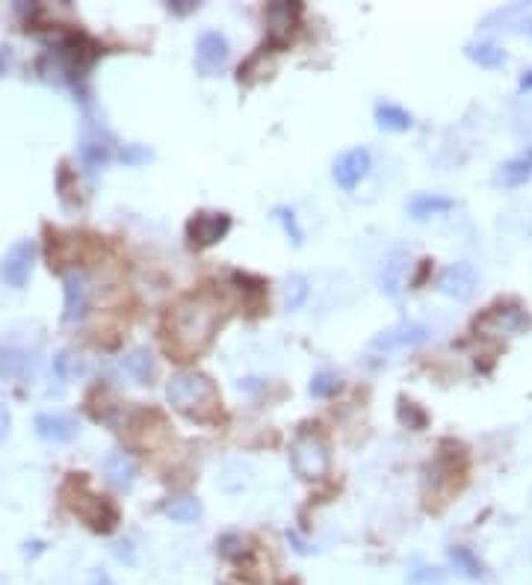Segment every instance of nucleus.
Listing matches in <instances>:
<instances>
[{
    "mask_svg": "<svg viewBox=\"0 0 532 585\" xmlns=\"http://www.w3.org/2000/svg\"><path fill=\"white\" fill-rule=\"evenodd\" d=\"M456 210V198L438 196V193H421L409 201V213L414 219H429V216H444V213Z\"/></svg>",
    "mask_w": 532,
    "mask_h": 585,
    "instance_id": "obj_19",
    "label": "nucleus"
},
{
    "mask_svg": "<svg viewBox=\"0 0 532 585\" xmlns=\"http://www.w3.org/2000/svg\"><path fill=\"white\" fill-rule=\"evenodd\" d=\"M228 56H231V48H228V39L222 36L217 30H208L198 36V44H196V65L198 72L205 77H213L219 74L225 65H228Z\"/></svg>",
    "mask_w": 532,
    "mask_h": 585,
    "instance_id": "obj_10",
    "label": "nucleus"
},
{
    "mask_svg": "<svg viewBox=\"0 0 532 585\" xmlns=\"http://www.w3.org/2000/svg\"><path fill=\"white\" fill-rule=\"evenodd\" d=\"M426 340H429L426 325H421V322H400V325H393V329L379 331L376 337H372L370 349H372V352H405V349L423 346Z\"/></svg>",
    "mask_w": 532,
    "mask_h": 585,
    "instance_id": "obj_7",
    "label": "nucleus"
},
{
    "mask_svg": "<svg viewBox=\"0 0 532 585\" xmlns=\"http://www.w3.org/2000/svg\"><path fill=\"white\" fill-rule=\"evenodd\" d=\"M532 177V151L520 154L515 160H508L500 166V184L503 187H524Z\"/></svg>",
    "mask_w": 532,
    "mask_h": 585,
    "instance_id": "obj_24",
    "label": "nucleus"
},
{
    "mask_svg": "<svg viewBox=\"0 0 532 585\" xmlns=\"http://www.w3.org/2000/svg\"><path fill=\"white\" fill-rule=\"evenodd\" d=\"M219 320H222V305L210 292H196V296L180 299L166 317L169 349L180 358L198 355L213 340Z\"/></svg>",
    "mask_w": 532,
    "mask_h": 585,
    "instance_id": "obj_1",
    "label": "nucleus"
},
{
    "mask_svg": "<svg viewBox=\"0 0 532 585\" xmlns=\"http://www.w3.org/2000/svg\"><path fill=\"white\" fill-rule=\"evenodd\" d=\"M112 553H116L119 561H128V565H133V561H137V559H133V550H131L128 542H119L116 547H112Z\"/></svg>",
    "mask_w": 532,
    "mask_h": 585,
    "instance_id": "obj_35",
    "label": "nucleus"
},
{
    "mask_svg": "<svg viewBox=\"0 0 532 585\" xmlns=\"http://www.w3.org/2000/svg\"><path fill=\"white\" fill-rule=\"evenodd\" d=\"M69 488H74V497L69 500V509L81 517V521L95 532H110L119 523V509L107 497H98L95 491H89L83 479H69Z\"/></svg>",
    "mask_w": 532,
    "mask_h": 585,
    "instance_id": "obj_3",
    "label": "nucleus"
},
{
    "mask_svg": "<svg viewBox=\"0 0 532 585\" xmlns=\"http://www.w3.org/2000/svg\"><path fill=\"white\" fill-rule=\"evenodd\" d=\"M376 125L391 133H405L414 128V116L393 101H382V104H376Z\"/></svg>",
    "mask_w": 532,
    "mask_h": 585,
    "instance_id": "obj_18",
    "label": "nucleus"
},
{
    "mask_svg": "<svg viewBox=\"0 0 532 585\" xmlns=\"http://www.w3.org/2000/svg\"><path fill=\"white\" fill-rule=\"evenodd\" d=\"M63 296H65V305H63V320L65 322H81L89 311V281L83 273H65L63 278Z\"/></svg>",
    "mask_w": 532,
    "mask_h": 585,
    "instance_id": "obj_12",
    "label": "nucleus"
},
{
    "mask_svg": "<svg viewBox=\"0 0 532 585\" xmlns=\"http://www.w3.org/2000/svg\"><path fill=\"white\" fill-rule=\"evenodd\" d=\"M231 231V216L228 213H196L187 225V240L196 249H208L225 240V234Z\"/></svg>",
    "mask_w": 532,
    "mask_h": 585,
    "instance_id": "obj_9",
    "label": "nucleus"
},
{
    "mask_svg": "<svg viewBox=\"0 0 532 585\" xmlns=\"http://www.w3.org/2000/svg\"><path fill=\"white\" fill-rule=\"evenodd\" d=\"M169 9H172L175 15H187V13H196L198 4H196V0H172Z\"/></svg>",
    "mask_w": 532,
    "mask_h": 585,
    "instance_id": "obj_34",
    "label": "nucleus"
},
{
    "mask_svg": "<svg viewBox=\"0 0 532 585\" xmlns=\"http://www.w3.org/2000/svg\"><path fill=\"white\" fill-rule=\"evenodd\" d=\"M527 89H532V72H529V77L520 81V92H527Z\"/></svg>",
    "mask_w": 532,
    "mask_h": 585,
    "instance_id": "obj_38",
    "label": "nucleus"
},
{
    "mask_svg": "<svg viewBox=\"0 0 532 585\" xmlns=\"http://www.w3.org/2000/svg\"><path fill=\"white\" fill-rule=\"evenodd\" d=\"M450 565L456 568L461 577H468V580H482L485 577V565L479 561V556L473 553L470 547H452L450 550Z\"/></svg>",
    "mask_w": 532,
    "mask_h": 585,
    "instance_id": "obj_23",
    "label": "nucleus"
},
{
    "mask_svg": "<svg viewBox=\"0 0 532 585\" xmlns=\"http://www.w3.org/2000/svg\"><path fill=\"white\" fill-rule=\"evenodd\" d=\"M30 352L21 349L15 343H0V379L4 381H18V379H27L30 373Z\"/></svg>",
    "mask_w": 532,
    "mask_h": 585,
    "instance_id": "obj_16",
    "label": "nucleus"
},
{
    "mask_svg": "<svg viewBox=\"0 0 532 585\" xmlns=\"http://www.w3.org/2000/svg\"><path fill=\"white\" fill-rule=\"evenodd\" d=\"M370 166H372V157H370L367 149H349V151H343V154L334 160L332 175H334L337 187L355 189V187L370 175Z\"/></svg>",
    "mask_w": 532,
    "mask_h": 585,
    "instance_id": "obj_11",
    "label": "nucleus"
},
{
    "mask_svg": "<svg viewBox=\"0 0 532 585\" xmlns=\"http://www.w3.org/2000/svg\"><path fill=\"white\" fill-rule=\"evenodd\" d=\"M276 219L281 222V228H285V234L293 240V245L305 243V231H302V225L296 219V213H293L290 207H276Z\"/></svg>",
    "mask_w": 532,
    "mask_h": 585,
    "instance_id": "obj_27",
    "label": "nucleus"
},
{
    "mask_svg": "<svg viewBox=\"0 0 532 585\" xmlns=\"http://www.w3.org/2000/svg\"><path fill=\"white\" fill-rule=\"evenodd\" d=\"M409 585H447V571L423 565L409 573Z\"/></svg>",
    "mask_w": 532,
    "mask_h": 585,
    "instance_id": "obj_29",
    "label": "nucleus"
},
{
    "mask_svg": "<svg viewBox=\"0 0 532 585\" xmlns=\"http://www.w3.org/2000/svg\"><path fill=\"white\" fill-rule=\"evenodd\" d=\"M9 426H13V414H9V408L4 402H0V441L9 435Z\"/></svg>",
    "mask_w": 532,
    "mask_h": 585,
    "instance_id": "obj_37",
    "label": "nucleus"
},
{
    "mask_svg": "<svg viewBox=\"0 0 532 585\" xmlns=\"http://www.w3.org/2000/svg\"><path fill=\"white\" fill-rule=\"evenodd\" d=\"M473 329L482 337H515L532 329V317L520 302H497L479 313Z\"/></svg>",
    "mask_w": 532,
    "mask_h": 585,
    "instance_id": "obj_5",
    "label": "nucleus"
},
{
    "mask_svg": "<svg viewBox=\"0 0 532 585\" xmlns=\"http://www.w3.org/2000/svg\"><path fill=\"white\" fill-rule=\"evenodd\" d=\"M308 390H311V397L325 399V397H332V393L341 390V379H337L334 373H316L311 379V388Z\"/></svg>",
    "mask_w": 532,
    "mask_h": 585,
    "instance_id": "obj_28",
    "label": "nucleus"
},
{
    "mask_svg": "<svg viewBox=\"0 0 532 585\" xmlns=\"http://www.w3.org/2000/svg\"><path fill=\"white\" fill-rule=\"evenodd\" d=\"M464 56H468L470 62L482 65V69H503L508 62V53L500 48V44L494 42H470L464 44Z\"/></svg>",
    "mask_w": 532,
    "mask_h": 585,
    "instance_id": "obj_20",
    "label": "nucleus"
},
{
    "mask_svg": "<svg viewBox=\"0 0 532 585\" xmlns=\"http://www.w3.org/2000/svg\"><path fill=\"white\" fill-rule=\"evenodd\" d=\"M121 160L131 163V166H140V163H149L151 160V151L142 149V145H128V149L121 151Z\"/></svg>",
    "mask_w": 532,
    "mask_h": 585,
    "instance_id": "obj_32",
    "label": "nucleus"
},
{
    "mask_svg": "<svg viewBox=\"0 0 532 585\" xmlns=\"http://www.w3.org/2000/svg\"><path fill=\"white\" fill-rule=\"evenodd\" d=\"M517 33L520 36H527L529 42H532V6L529 9H524V13H520V18H517Z\"/></svg>",
    "mask_w": 532,
    "mask_h": 585,
    "instance_id": "obj_33",
    "label": "nucleus"
},
{
    "mask_svg": "<svg viewBox=\"0 0 532 585\" xmlns=\"http://www.w3.org/2000/svg\"><path fill=\"white\" fill-rule=\"evenodd\" d=\"M89 585H119L116 580L110 577L107 571H101V568H95L92 573H89Z\"/></svg>",
    "mask_w": 532,
    "mask_h": 585,
    "instance_id": "obj_36",
    "label": "nucleus"
},
{
    "mask_svg": "<svg viewBox=\"0 0 532 585\" xmlns=\"http://www.w3.org/2000/svg\"><path fill=\"white\" fill-rule=\"evenodd\" d=\"M124 369H128V376L133 381H140V385H151V379H154V355L149 352V346H137V349H131L128 355H124Z\"/></svg>",
    "mask_w": 532,
    "mask_h": 585,
    "instance_id": "obj_21",
    "label": "nucleus"
},
{
    "mask_svg": "<svg viewBox=\"0 0 532 585\" xmlns=\"http://www.w3.org/2000/svg\"><path fill=\"white\" fill-rule=\"evenodd\" d=\"M53 373L60 376L63 381H74V379H81L86 373V364H83V358L81 355H74V352H60L53 358Z\"/></svg>",
    "mask_w": 532,
    "mask_h": 585,
    "instance_id": "obj_26",
    "label": "nucleus"
},
{
    "mask_svg": "<svg viewBox=\"0 0 532 585\" xmlns=\"http://www.w3.org/2000/svg\"><path fill=\"white\" fill-rule=\"evenodd\" d=\"M435 287H438L440 296H447L452 302H470L473 292H477V287H479V275L470 264L459 261V264H450V266L440 269Z\"/></svg>",
    "mask_w": 532,
    "mask_h": 585,
    "instance_id": "obj_6",
    "label": "nucleus"
},
{
    "mask_svg": "<svg viewBox=\"0 0 532 585\" xmlns=\"http://www.w3.org/2000/svg\"><path fill=\"white\" fill-rule=\"evenodd\" d=\"M302 6L299 4H273L266 9V27H269V39L276 44H285L293 30L299 24Z\"/></svg>",
    "mask_w": 532,
    "mask_h": 585,
    "instance_id": "obj_14",
    "label": "nucleus"
},
{
    "mask_svg": "<svg viewBox=\"0 0 532 585\" xmlns=\"http://www.w3.org/2000/svg\"><path fill=\"white\" fill-rule=\"evenodd\" d=\"M83 160L89 166H101L110 160V149L104 142H83Z\"/></svg>",
    "mask_w": 532,
    "mask_h": 585,
    "instance_id": "obj_30",
    "label": "nucleus"
},
{
    "mask_svg": "<svg viewBox=\"0 0 532 585\" xmlns=\"http://www.w3.org/2000/svg\"><path fill=\"white\" fill-rule=\"evenodd\" d=\"M400 420L402 423H409L411 429H421V426H426V414L423 411H417V405L414 402H400Z\"/></svg>",
    "mask_w": 532,
    "mask_h": 585,
    "instance_id": "obj_31",
    "label": "nucleus"
},
{
    "mask_svg": "<svg viewBox=\"0 0 532 585\" xmlns=\"http://www.w3.org/2000/svg\"><path fill=\"white\" fill-rule=\"evenodd\" d=\"M36 435L42 441L51 444H69L81 432V423H77L72 414H36Z\"/></svg>",
    "mask_w": 532,
    "mask_h": 585,
    "instance_id": "obj_13",
    "label": "nucleus"
},
{
    "mask_svg": "<svg viewBox=\"0 0 532 585\" xmlns=\"http://www.w3.org/2000/svg\"><path fill=\"white\" fill-rule=\"evenodd\" d=\"M169 405L196 423H210L219 417V390L213 379L198 369H178L166 381Z\"/></svg>",
    "mask_w": 532,
    "mask_h": 585,
    "instance_id": "obj_2",
    "label": "nucleus"
},
{
    "mask_svg": "<svg viewBox=\"0 0 532 585\" xmlns=\"http://www.w3.org/2000/svg\"><path fill=\"white\" fill-rule=\"evenodd\" d=\"M160 512L175 523H196L205 509H201V503L196 497H189V494H178V497H169L163 503Z\"/></svg>",
    "mask_w": 532,
    "mask_h": 585,
    "instance_id": "obj_22",
    "label": "nucleus"
},
{
    "mask_svg": "<svg viewBox=\"0 0 532 585\" xmlns=\"http://www.w3.org/2000/svg\"><path fill=\"white\" fill-rule=\"evenodd\" d=\"M290 465L293 474L299 479H323L332 467V449H328V441L316 432H302L296 441L290 444Z\"/></svg>",
    "mask_w": 532,
    "mask_h": 585,
    "instance_id": "obj_4",
    "label": "nucleus"
},
{
    "mask_svg": "<svg viewBox=\"0 0 532 585\" xmlns=\"http://www.w3.org/2000/svg\"><path fill=\"white\" fill-rule=\"evenodd\" d=\"M311 296V287H308V278L293 273L287 281H285V308L287 311H299L305 302Z\"/></svg>",
    "mask_w": 532,
    "mask_h": 585,
    "instance_id": "obj_25",
    "label": "nucleus"
},
{
    "mask_svg": "<svg viewBox=\"0 0 532 585\" xmlns=\"http://www.w3.org/2000/svg\"><path fill=\"white\" fill-rule=\"evenodd\" d=\"M36 266V240H18L4 257V281L13 290H24Z\"/></svg>",
    "mask_w": 532,
    "mask_h": 585,
    "instance_id": "obj_8",
    "label": "nucleus"
},
{
    "mask_svg": "<svg viewBox=\"0 0 532 585\" xmlns=\"http://www.w3.org/2000/svg\"><path fill=\"white\" fill-rule=\"evenodd\" d=\"M405 269H409V254L405 252H391L384 257L382 275H379V287L382 292H388L391 299H396L405 287Z\"/></svg>",
    "mask_w": 532,
    "mask_h": 585,
    "instance_id": "obj_17",
    "label": "nucleus"
},
{
    "mask_svg": "<svg viewBox=\"0 0 532 585\" xmlns=\"http://www.w3.org/2000/svg\"><path fill=\"white\" fill-rule=\"evenodd\" d=\"M104 479L116 491H128L133 485V479H137V461L128 453H121V449H112L104 458Z\"/></svg>",
    "mask_w": 532,
    "mask_h": 585,
    "instance_id": "obj_15",
    "label": "nucleus"
}]
</instances>
